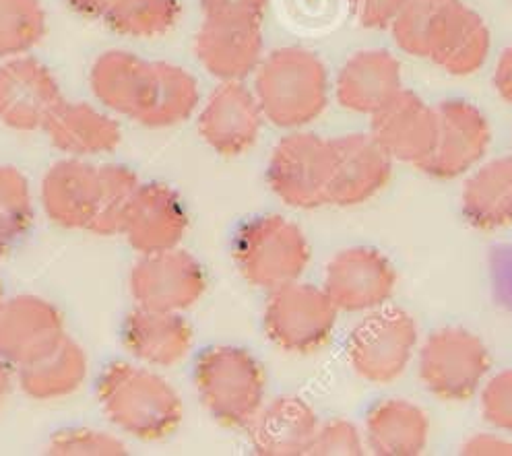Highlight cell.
<instances>
[{
  "label": "cell",
  "mask_w": 512,
  "mask_h": 456,
  "mask_svg": "<svg viewBox=\"0 0 512 456\" xmlns=\"http://www.w3.org/2000/svg\"><path fill=\"white\" fill-rule=\"evenodd\" d=\"M256 102L281 128H300L325 112L329 77L323 60L306 48H279L256 69Z\"/></svg>",
  "instance_id": "1"
},
{
  "label": "cell",
  "mask_w": 512,
  "mask_h": 456,
  "mask_svg": "<svg viewBox=\"0 0 512 456\" xmlns=\"http://www.w3.org/2000/svg\"><path fill=\"white\" fill-rule=\"evenodd\" d=\"M98 397L112 423L141 440H162L176 432L182 403L157 374L131 364H112L100 378Z\"/></svg>",
  "instance_id": "2"
},
{
  "label": "cell",
  "mask_w": 512,
  "mask_h": 456,
  "mask_svg": "<svg viewBox=\"0 0 512 456\" xmlns=\"http://www.w3.org/2000/svg\"><path fill=\"white\" fill-rule=\"evenodd\" d=\"M420 347V331L415 318L393 306H382L351 329L345 343V357L362 380L370 384H391L409 368Z\"/></svg>",
  "instance_id": "3"
},
{
  "label": "cell",
  "mask_w": 512,
  "mask_h": 456,
  "mask_svg": "<svg viewBox=\"0 0 512 456\" xmlns=\"http://www.w3.org/2000/svg\"><path fill=\"white\" fill-rule=\"evenodd\" d=\"M197 390L205 409L223 426L244 428L263 407L265 376L250 353L213 347L197 362Z\"/></svg>",
  "instance_id": "4"
},
{
  "label": "cell",
  "mask_w": 512,
  "mask_h": 456,
  "mask_svg": "<svg viewBox=\"0 0 512 456\" xmlns=\"http://www.w3.org/2000/svg\"><path fill=\"white\" fill-rule=\"evenodd\" d=\"M486 343L461 327H444L418 347V374L428 393L444 403L469 401L488 378Z\"/></svg>",
  "instance_id": "5"
},
{
  "label": "cell",
  "mask_w": 512,
  "mask_h": 456,
  "mask_svg": "<svg viewBox=\"0 0 512 456\" xmlns=\"http://www.w3.org/2000/svg\"><path fill=\"white\" fill-rule=\"evenodd\" d=\"M234 256L248 283L273 291L298 281L310 263V246L296 223L267 215L242 227Z\"/></svg>",
  "instance_id": "6"
},
{
  "label": "cell",
  "mask_w": 512,
  "mask_h": 456,
  "mask_svg": "<svg viewBox=\"0 0 512 456\" xmlns=\"http://www.w3.org/2000/svg\"><path fill=\"white\" fill-rule=\"evenodd\" d=\"M337 314V306L323 287L294 281L271 291L265 331L287 353H314L333 337Z\"/></svg>",
  "instance_id": "7"
},
{
  "label": "cell",
  "mask_w": 512,
  "mask_h": 456,
  "mask_svg": "<svg viewBox=\"0 0 512 456\" xmlns=\"http://www.w3.org/2000/svg\"><path fill=\"white\" fill-rule=\"evenodd\" d=\"M331 170V141L294 133L281 139L271 153L269 184L285 205L316 209L329 205Z\"/></svg>",
  "instance_id": "8"
},
{
  "label": "cell",
  "mask_w": 512,
  "mask_h": 456,
  "mask_svg": "<svg viewBox=\"0 0 512 456\" xmlns=\"http://www.w3.org/2000/svg\"><path fill=\"white\" fill-rule=\"evenodd\" d=\"M490 141L482 110L465 100H446L436 106V141L418 170L436 180H455L482 164Z\"/></svg>",
  "instance_id": "9"
},
{
  "label": "cell",
  "mask_w": 512,
  "mask_h": 456,
  "mask_svg": "<svg viewBox=\"0 0 512 456\" xmlns=\"http://www.w3.org/2000/svg\"><path fill=\"white\" fill-rule=\"evenodd\" d=\"M323 289L337 310L372 312L393 298L397 273L380 250L354 246L337 252L329 260Z\"/></svg>",
  "instance_id": "10"
},
{
  "label": "cell",
  "mask_w": 512,
  "mask_h": 456,
  "mask_svg": "<svg viewBox=\"0 0 512 456\" xmlns=\"http://www.w3.org/2000/svg\"><path fill=\"white\" fill-rule=\"evenodd\" d=\"M207 287L199 263L190 254L170 248L143 254L131 273V291L139 308L180 312L195 304Z\"/></svg>",
  "instance_id": "11"
},
{
  "label": "cell",
  "mask_w": 512,
  "mask_h": 456,
  "mask_svg": "<svg viewBox=\"0 0 512 456\" xmlns=\"http://www.w3.org/2000/svg\"><path fill=\"white\" fill-rule=\"evenodd\" d=\"M370 118V137L393 161L420 168L432 153L436 108H430L418 93L403 87Z\"/></svg>",
  "instance_id": "12"
},
{
  "label": "cell",
  "mask_w": 512,
  "mask_h": 456,
  "mask_svg": "<svg viewBox=\"0 0 512 456\" xmlns=\"http://www.w3.org/2000/svg\"><path fill=\"white\" fill-rule=\"evenodd\" d=\"M54 75L36 58L15 56L0 64V122L29 133L44 128L62 104Z\"/></svg>",
  "instance_id": "13"
},
{
  "label": "cell",
  "mask_w": 512,
  "mask_h": 456,
  "mask_svg": "<svg viewBox=\"0 0 512 456\" xmlns=\"http://www.w3.org/2000/svg\"><path fill=\"white\" fill-rule=\"evenodd\" d=\"M490 54L486 21L461 0H442L432 23L428 60L455 77L473 75Z\"/></svg>",
  "instance_id": "14"
},
{
  "label": "cell",
  "mask_w": 512,
  "mask_h": 456,
  "mask_svg": "<svg viewBox=\"0 0 512 456\" xmlns=\"http://www.w3.org/2000/svg\"><path fill=\"white\" fill-rule=\"evenodd\" d=\"M331 155L329 205L356 207L368 203L391 180L393 159L370 135L331 139Z\"/></svg>",
  "instance_id": "15"
},
{
  "label": "cell",
  "mask_w": 512,
  "mask_h": 456,
  "mask_svg": "<svg viewBox=\"0 0 512 456\" xmlns=\"http://www.w3.org/2000/svg\"><path fill=\"white\" fill-rule=\"evenodd\" d=\"M64 337L60 312L46 300L21 296L0 306V360L7 364L36 362Z\"/></svg>",
  "instance_id": "16"
},
{
  "label": "cell",
  "mask_w": 512,
  "mask_h": 456,
  "mask_svg": "<svg viewBox=\"0 0 512 456\" xmlns=\"http://www.w3.org/2000/svg\"><path fill=\"white\" fill-rule=\"evenodd\" d=\"M263 110L240 81H226L217 87L199 118L205 143L219 155L234 157L246 153L261 133Z\"/></svg>",
  "instance_id": "17"
},
{
  "label": "cell",
  "mask_w": 512,
  "mask_h": 456,
  "mask_svg": "<svg viewBox=\"0 0 512 456\" xmlns=\"http://www.w3.org/2000/svg\"><path fill=\"white\" fill-rule=\"evenodd\" d=\"M186 225L176 192L164 184H141L128 205L122 234L141 254H153L176 248Z\"/></svg>",
  "instance_id": "18"
},
{
  "label": "cell",
  "mask_w": 512,
  "mask_h": 456,
  "mask_svg": "<svg viewBox=\"0 0 512 456\" xmlns=\"http://www.w3.org/2000/svg\"><path fill=\"white\" fill-rule=\"evenodd\" d=\"M261 23L205 19L195 40L203 67L221 81H240L259 69L263 54Z\"/></svg>",
  "instance_id": "19"
},
{
  "label": "cell",
  "mask_w": 512,
  "mask_h": 456,
  "mask_svg": "<svg viewBox=\"0 0 512 456\" xmlns=\"http://www.w3.org/2000/svg\"><path fill=\"white\" fill-rule=\"evenodd\" d=\"M403 89L401 62L389 50H360L349 56L335 83L339 104L356 114L372 116Z\"/></svg>",
  "instance_id": "20"
},
{
  "label": "cell",
  "mask_w": 512,
  "mask_h": 456,
  "mask_svg": "<svg viewBox=\"0 0 512 456\" xmlns=\"http://www.w3.org/2000/svg\"><path fill=\"white\" fill-rule=\"evenodd\" d=\"M100 168L67 159L54 164L42 182V201L48 217L62 227L89 230L100 207Z\"/></svg>",
  "instance_id": "21"
},
{
  "label": "cell",
  "mask_w": 512,
  "mask_h": 456,
  "mask_svg": "<svg viewBox=\"0 0 512 456\" xmlns=\"http://www.w3.org/2000/svg\"><path fill=\"white\" fill-rule=\"evenodd\" d=\"M155 79V62L122 50L102 54L93 62L89 83L98 100L110 110L141 120Z\"/></svg>",
  "instance_id": "22"
},
{
  "label": "cell",
  "mask_w": 512,
  "mask_h": 456,
  "mask_svg": "<svg viewBox=\"0 0 512 456\" xmlns=\"http://www.w3.org/2000/svg\"><path fill=\"white\" fill-rule=\"evenodd\" d=\"M318 426V417L308 403L298 397H279L261 407L248 428L256 454L300 456L310 452Z\"/></svg>",
  "instance_id": "23"
},
{
  "label": "cell",
  "mask_w": 512,
  "mask_h": 456,
  "mask_svg": "<svg viewBox=\"0 0 512 456\" xmlns=\"http://www.w3.org/2000/svg\"><path fill=\"white\" fill-rule=\"evenodd\" d=\"M364 440L376 456H418L428 448L430 419L407 399H384L366 415Z\"/></svg>",
  "instance_id": "24"
},
{
  "label": "cell",
  "mask_w": 512,
  "mask_h": 456,
  "mask_svg": "<svg viewBox=\"0 0 512 456\" xmlns=\"http://www.w3.org/2000/svg\"><path fill=\"white\" fill-rule=\"evenodd\" d=\"M461 213L475 230L494 232L512 225V155L471 170L461 190Z\"/></svg>",
  "instance_id": "25"
},
{
  "label": "cell",
  "mask_w": 512,
  "mask_h": 456,
  "mask_svg": "<svg viewBox=\"0 0 512 456\" xmlns=\"http://www.w3.org/2000/svg\"><path fill=\"white\" fill-rule=\"evenodd\" d=\"M124 345L141 362L174 366L192 347V331L178 312L139 308L124 324Z\"/></svg>",
  "instance_id": "26"
},
{
  "label": "cell",
  "mask_w": 512,
  "mask_h": 456,
  "mask_svg": "<svg viewBox=\"0 0 512 456\" xmlns=\"http://www.w3.org/2000/svg\"><path fill=\"white\" fill-rule=\"evenodd\" d=\"M44 130L56 149L71 155H102L120 145V126L83 102H62Z\"/></svg>",
  "instance_id": "27"
},
{
  "label": "cell",
  "mask_w": 512,
  "mask_h": 456,
  "mask_svg": "<svg viewBox=\"0 0 512 456\" xmlns=\"http://www.w3.org/2000/svg\"><path fill=\"white\" fill-rule=\"evenodd\" d=\"M85 374L87 357L83 349L69 337H64L40 360L19 368V384L27 397L52 401L75 393Z\"/></svg>",
  "instance_id": "28"
},
{
  "label": "cell",
  "mask_w": 512,
  "mask_h": 456,
  "mask_svg": "<svg viewBox=\"0 0 512 456\" xmlns=\"http://www.w3.org/2000/svg\"><path fill=\"white\" fill-rule=\"evenodd\" d=\"M199 104V87L192 75L170 62H155V79L141 124L164 128L190 118Z\"/></svg>",
  "instance_id": "29"
},
{
  "label": "cell",
  "mask_w": 512,
  "mask_h": 456,
  "mask_svg": "<svg viewBox=\"0 0 512 456\" xmlns=\"http://www.w3.org/2000/svg\"><path fill=\"white\" fill-rule=\"evenodd\" d=\"M178 15V0H116L104 19L122 36L151 40L168 34Z\"/></svg>",
  "instance_id": "30"
},
{
  "label": "cell",
  "mask_w": 512,
  "mask_h": 456,
  "mask_svg": "<svg viewBox=\"0 0 512 456\" xmlns=\"http://www.w3.org/2000/svg\"><path fill=\"white\" fill-rule=\"evenodd\" d=\"M46 31V13L40 0H0V58L29 52Z\"/></svg>",
  "instance_id": "31"
},
{
  "label": "cell",
  "mask_w": 512,
  "mask_h": 456,
  "mask_svg": "<svg viewBox=\"0 0 512 456\" xmlns=\"http://www.w3.org/2000/svg\"><path fill=\"white\" fill-rule=\"evenodd\" d=\"M100 178H102L100 207L89 230L100 236L122 234L128 205H131L135 192L141 184L131 170L122 166L100 168Z\"/></svg>",
  "instance_id": "32"
},
{
  "label": "cell",
  "mask_w": 512,
  "mask_h": 456,
  "mask_svg": "<svg viewBox=\"0 0 512 456\" xmlns=\"http://www.w3.org/2000/svg\"><path fill=\"white\" fill-rule=\"evenodd\" d=\"M442 0H405V5L391 23V34L399 50L426 58L432 23Z\"/></svg>",
  "instance_id": "33"
},
{
  "label": "cell",
  "mask_w": 512,
  "mask_h": 456,
  "mask_svg": "<svg viewBox=\"0 0 512 456\" xmlns=\"http://www.w3.org/2000/svg\"><path fill=\"white\" fill-rule=\"evenodd\" d=\"M31 223L27 178L11 166H0V244L19 238Z\"/></svg>",
  "instance_id": "34"
},
{
  "label": "cell",
  "mask_w": 512,
  "mask_h": 456,
  "mask_svg": "<svg viewBox=\"0 0 512 456\" xmlns=\"http://www.w3.org/2000/svg\"><path fill=\"white\" fill-rule=\"evenodd\" d=\"M479 411L494 430L512 434V368L486 378L479 388Z\"/></svg>",
  "instance_id": "35"
},
{
  "label": "cell",
  "mask_w": 512,
  "mask_h": 456,
  "mask_svg": "<svg viewBox=\"0 0 512 456\" xmlns=\"http://www.w3.org/2000/svg\"><path fill=\"white\" fill-rule=\"evenodd\" d=\"M366 452L364 434L345 419H333L318 426L308 454L316 456H360Z\"/></svg>",
  "instance_id": "36"
},
{
  "label": "cell",
  "mask_w": 512,
  "mask_h": 456,
  "mask_svg": "<svg viewBox=\"0 0 512 456\" xmlns=\"http://www.w3.org/2000/svg\"><path fill=\"white\" fill-rule=\"evenodd\" d=\"M50 454L60 456H114L124 454L126 448L114 436L95 430H67L52 438Z\"/></svg>",
  "instance_id": "37"
},
{
  "label": "cell",
  "mask_w": 512,
  "mask_h": 456,
  "mask_svg": "<svg viewBox=\"0 0 512 456\" xmlns=\"http://www.w3.org/2000/svg\"><path fill=\"white\" fill-rule=\"evenodd\" d=\"M269 0H201L205 19L261 23Z\"/></svg>",
  "instance_id": "38"
},
{
  "label": "cell",
  "mask_w": 512,
  "mask_h": 456,
  "mask_svg": "<svg viewBox=\"0 0 512 456\" xmlns=\"http://www.w3.org/2000/svg\"><path fill=\"white\" fill-rule=\"evenodd\" d=\"M351 5L364 29H389L405 0H351Z\"/></svg>",
  "instance_id": "39"
},
{
  "label": "cell",
  "mask_w": 512,
  "mask_h": 456,
  "mask_svg": "<svg viewBox=\"0 0 512 456\" xmlns=\"http://www.w3.org/2000/svg\"><path fill=\"white\" fill-rule=\"evenodd\" d=\"M465 456H512V442L498 434H471L461 444Z\"/></svg>",
  "instance_id": "40"
},
{
  "label": "cell",
  "mask_w": 512,
  "mask_h": 456,
  "mask_svg": "<svg viewBox=\"0 0 512 456\" xmlns=\"http://www.w3.org/2000/svg\"><path fill=\"white\" fill-rule=\"evenodd\" d=\"M494 89L506 104H512V44L502 50L496 62Z\"/></svg>",
  "instance_id": "41"
},
{
  "label": "cell",
  "mask_w": 512,
  "mask_h": 456,
  "mask_svg": "<svg viewBox=\"0 0 512 456\" xmlns=\"http://www.w3.org/2000/svg\"><path fill=\"white\" fill-rule=\"evenodd\" d=\"M67 3L85 17H106L116 0H67Z\"/></svg>",
  "instance_id": "42"
},
{
  "label": "cell",
  "mask_w": 512,
  "mask_h": 456,
  "mask_svg": "<svg viewBox=\"0 0 512 456\" xmlns=\"http://www.w3.org/2000/svg\"><path fill=\"white\" fill-rule=\"evenodd\" d=\"M11 395V372L7 368V362L0 360V409L7 403Z\"/></svg>",
  "instance_id": "43"
},
{
  "label": "cell",
  "mask_w": 512,
  "mask_h": 456,
  "mask_svg": "<svg viewBox=\"0 0 512 456\" xmlns=\"http://www.w3.org/2000/svg\"><path fill=\"white\" fill-rule=\"evenodd\" d=\"M0 306H3V289H0Z\"/></svg>",
  "instance_id": "44"
},
{
  "label": "cell",
  "mask_w": 512,
  "mask_h": 456,
  "mask_svg": "<svg viewBox=\"0 0 512 456\" xmlns=\"http://www.w3.org/2000/svg\"><path fill=\"white\" fill-rule=\"evenodd\" d=\"M3 248H5V246H3V244H0V252H3Z\"/></svg>",
  "instance_id": "45"
}]
</instances>
